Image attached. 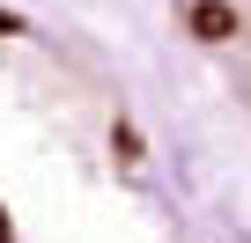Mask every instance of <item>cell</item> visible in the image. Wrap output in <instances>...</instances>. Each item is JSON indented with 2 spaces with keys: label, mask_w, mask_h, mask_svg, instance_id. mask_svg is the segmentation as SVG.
<instances>
[{
  "label": "cell",
  "mask_w": 251,
  "mask_h": 243,
  "mask_svg": "<svg viewBox=\"0 0 251 243\" xmlns=\"http://www.w3.org/2000/svg\"><path fill=\"white\" fill-rule=\"evenodd\" d=\"M244 22H236V0H185V37L200 44H229Z\"/></svg>",
  "instance_id": "cell-1"
}]
</instances>
